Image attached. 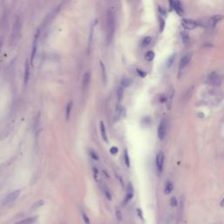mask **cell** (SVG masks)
<instances>
[{"label":"cell","mask_w":224,"mask_h":224,"mask_svg":"<svg viewBox=\"0 0 224 224\" xmlns=\"http://www.w3.org/2000/svg\"><path fill=\"white\" fill-rule=\"evenodd\" d=\"M191 58H192V54L191 53H188V54H185L182 58H181L180 61H179V70H183L185 68H186L188 63L190 62Z\"/></svg>","instance_id":"8992f818"},{"label":"cell","mask_w":224,"mask_h":224,"mask_svg":"<svg viewBox=\"0 0 224 224\" xmlns=\"http://www.w3.org/2000/svg\"><path fill=\"white\" fill-rule=\"evenodd\" d=\"M174 96V89L173 88H171V89L169 90L168 92V95H167V98H166V102H167V108L169 109H171V105H172V99H173Z\"/></svg>","instance_id":"7c38bea8"},{"label":"cell","mask_w":224,"mask_h":224,"mask_svg":"<svg viewBox=\"0 0 224 224\" xmlns=\"http://www.w3.org/2000/svg\"><path fill=\"white\" fill-rule=\"evenodd\" d=\"M100 130H101V135H102V139L105 142H108V136H107V132H106V128H105V125H104V123L102 121L100 122Z\"/></svg>","instance_id":"4fadbf2b"},{"label":"cell","mask_w":224,"mask_h":224,"mask_svg":"<svg viewBox=\"0 0 224 224\" xmlns=\"http://www.w3.org/2000/svg\"><path fill=\"white\" fill-rule=\"evenodd\" d=\"M1 46H2V42L0 41V47H1Z\"/></svg>","instance_id":"8d00e7d4"},{"label":"cell","mask_w":224,"mask_h":224,"mask_svg":"<svg viewBox=\"0 0 224 224\" xmlns=\"http://www.w3.org/2000/svg\"><path fill=\"white\" fill-rule=\"evenodd\" d=\"M154 57H155V54L152 51H148L145 55V58L147 61H151L154 59Z\"/></svg>","instance_id":"ffe728a7"},{"label":"cell","mask_w":224,"mask_h":224,"mask_svg":"<svg viewBox=\"0 0 224 224\" xmlns=\"http://www.w3.org/2000/svg\"><path fill=\"white\" fill-rule=\"evenodd\" d=\"M40 29H38L36 33L34 34L33 38V43H32V54H31V63H33L34 58H35L36 53H37V48H38V43H39V38H40Z\"/></svg>","instance_id":"3957f363"},{"label":"cell","mask_w":224,"mask_h":224,"mask_svg":"<svg viewBox=\"0 0 224 224\" xmlns=\"http://www.w3.org/2000/svg\"><path fill=\"white\" fill-rule=\"evenodd\" d=\"M89 155L91 156V158H93V159H95V160H98L99 159V158H98V156H97L96 152H95V151H92V150H89Z\"/></svg>","instance_id":"83f0119b"},{"label":"cell","mask_w":224,"mask_h":224,"mask_svg":"<svg viewBox=\"0 0 224 224\" xmlns=\"http://www.w3.org/2000/svg\"><path fill=\"white\" fill-rule=\"evenodd\" d=\"M36 220H37V217H30V218H27V219H25V220L23 221H20V222H17L16 224H32L34 223V222H36Z\"/></svg>","instance_id":"9a60e30c"},{"label":"cell","mask_w":224,"mask_h":224,"mask_svg":"<svg viewBox=\"0 0 224 224\" xmlns=\"http://www.w3.org/2000/svg\"><path fill=\"white\" fill-rule=\"evenodd\" d=\"M19 194H20V190H16V191L11 192V194H9L7 196H6V198L4 199L3 204H4V206H6V205H9V204H11V203L14 202V201L18 198Z\"/></svg>","instance_id":"5b68a950"},{"label":"cell","mask_w":224,"mask_h":224,"mask_svg":"<svg viewBox=\"0 0 224 224\" xmlns=\"http://www.w3.org/2000/svg\"><path fill=\"white\" fill-rule=\"evenodd\" d=\"M181 38H182V41L183 43L185 44L186 46H187L189 44V42H190V38H189V35L187 32H183L182 33H181Z\"/></svg>","instance_id":"2e32d148"},{"label":"cell","mask_w":224,"mask_h":224,"mask_svg":"<svg viewBox=\"0 0 224 224\" xmlns=\"http://www.w3.org/2000/svg\"><path fill=\"white\" fill-rule=\"evenodd\" d=\"M21 29H22L21 19L19 18V17H17L12 26V32H11V42L14 43L18 39V37L20 35V32H21Z\"/></svg>","instance_id":"7a4b0ae2"},{"label":"cell","mask_w":224,"mask_h":224,"mask_svg":"<svg viewBox=\"0 0 224 224\" xmlns=\"http://www.w3.org/2000/svg\"><path fill=\"white\" fill-rule=\"evenodd\" d=\"M116 31V20L115 16L112 11L109 10L107 11V18H106V32H107L108 43H110L114 38Z\"/></svg>","instance_id":"6da1fadb"},{"label":"cell","mask_w":224,"mask_h":224,"mask_svg":"<svg viewBox=\"0 0 224 224\" xmlns=\"http://www.w3.org/2000/svg\"><path fill=\"white\" fill-rule=\"evenodd\" d=\"M174 59H175V55H174V54L171 55L170 57L168 58V61H167V67H168V68H170V67L172 65V63L174 62Z\"/></svg>","instance_id":"484cf974"},{"label":"cell","mask_w":224,"mask_h":224,"mask_svg":"<svg viewBox=\"0 0 224 224\" xmlns=\"http://www.w3.org/2000/svg\"><path fill=\"white\" fill-rule=\"evenodd\" d=\"M173 189V185L172 182H168L165 187V194H169Z\"/></svg>","instance_id":"44dd1931"},{"label":"cell","mask_w":224,"mask_h":224,"mask_svg":"<svg viewBox=\"0 0 224 224\" xmlns=\"http://www.w3.org/2000/svg\"><path fill=\"white\" fill-rule=\"evenodd\" d=\"M151 42V37H150V36H148V37H145V39H144L143 42H142V44H143L144 47H147L148 45H150Z\"/></svg>","instance_id":"cb8c5ba5"},{"label":"cell","mask_w":224,"mask_h":224,"mask_svg":"<svg viewBox=\"0 0 224 224\" xmlns=\"http://www.w3.org/2000/svg\"><path fill=\"white\" fill-rule=\"evenodd\" d=\"M82 218H83V220H84L85 223L89 224V219H88V217L87 216V215L85 213H82Z\"/></svg>","instance_id":"d6a6232c"},{"label":"cell","mask_w":224,"mask_h":224,"mask_svg":"<svg viewBox=\"0 0 224 224\" xmlns=\"http://www.w3.org/2000/svg\"><path fill=\"white\" fill-rule=\"evenodd\" d=\"M100 66H101V69H102V77L103 79V82L105 83L106 81H107V74H106V68L105 66H104L103 62L101 61L100 62Z\"/></svg>","instance_id":"ac0fdd59"},{"label":"cell","mask_w":224,"mask_h":224,"mask_svg":"<svg viewBox=\"0 0 224 224\" xmlns=\"http://www.w3.org/2000/svg\"><path fill=\"white\" fill-rule=\"evenodd\" d=\"M90 82V73L89 72H86L83 75V79H82V88L83 89H86L88 88V84Z\"/></svg>","instance_id":"8fae6325"},{"label":"cell","mask_w":224,"mask_h":224,"mask_svg":"<svg viewBox=\"0 0 224 224\" xmlns=\"http://www.w3.org/2000/svg\"><path fill=\"white\" fill-rule=\"evenodd\" d=\"M116 216H117V218L118 221L122 220V214H121V212L119 211V210H117V211L116 212Z\"/></svg>","instance_id":"e575fe53"},{"label":"cell","mask_w":224,"mask_h":224,"mask_svg":"<svg viewBox=\"0 0 224 224\" xmlns=\"http://www.w3.org/2000/svg\"><path fill=\"white\" fill-rule=\"evenodd\" d=\"M130 84H131V81H130L129 79H127V78H124V79L122 80V85H121V86H122L123 88L128 87Z\"/></svg>","instance_id":"4316f807"},{"label":"cell","mask_w":224,"mask_h":224,"mask_svg":"<svg viewBox=\"0 0 224 224\" xmlns=\"http://www.w3.org/2000/svg\"><path fill=\"white\" fill-rule=\"evenodd\" d=\"M167 130V122L165 119H162L159 123V125L158 128V137L160 140H163L165 138Z\"/></svg>","instance_id":"277c9868"},{"label":"cell","mask_w":224,"mask_h":224,"mask_svg":"<svg viewBox=\"0 0 224 224\" xmlns=\"http://www.w3.org/2000/svg\"><path fill=\"white\" fill-rule=\"evenodd\" d=\"M136 71H137V73H138V75L140 76V77L144 78V77H145V76H146V73H145V71H143V70H141V69H139V68H138V69H136Z\"/></svg>","instance_id":"f1b7e54d"},{"label":"cell","mask_w":224,"mask_h":224,"mask_svg":"<svg viewBox=\"0 0 224 224\" xmlns=\"http://www.w3.org/2000/svg\"><path fill=\"white\" fill-rule=\"evenodd\" d=\"M29 77H30V66H29L28 61H26L25 64V72H24V82L25 85L28 83Z\"/></svg>","instance_id":"9c48e42d"},{"label":"cell","mask_w":224,"mask_h":224,"mask_svg":"<svg viewBox=\"0 0 224 224\" xmlns=\"http://www.w3.org/2000/svg\"><path fill=\"white\" fill-rule=\"evenodd\" d=\"M170 204H171V206H172V208H175V207H177V205H178L177 199H176L175 197H172V199H171V201H170Z\"/></svg>","instance_id":"f546056e"},{"label":"cell","mask_w":224,"mask_h":224,"mask_svg":"<svg viewBox=\"0 0 224 224\" xmlns=\"http://www.w3.org/2000/svg\"><path fill=\"white\" fill-rule=\"evenodd\" d=\"M181 24H182L183 27L187 29V30H194V28H196V25H197V24H196V22L194 20L187 19V18L182 19Z\"/></svg>","instance_id":"ba28073f"},{"label":"cell","mask_w":224,"mask_h":224,"mask_svg":"<svg viewBox=\"0 0 224 224\" xmlns=\"http://www.w3.org/2000/svg\"><path fill=\"white\" fill-rule=\"evenodd\" d=\"M124 163H125L126 166L130 167V158H129V154H128V151H127V150H125V151H124Z\"/></svg>","instance_id":"603a6c76"},{"label":"cell","mask_w":224,"mask_h":224,"mask_svg":"<svg viewBox=\"0 0 224 224\" xmlns=\"http://www.w3.org/2000/svg\"><path fill=\"white\" fill-rule=\"evenodd\" d=\"M222 18H223V16H222V15H215V16H213L211 18V23H213V25L214 26H215V25H216L217 23H218L219 21H221V20L222 19Z\"/></svg>","instance_id":"d6986e66"},{"label":"cell","mask_w":224,"mask_h":224,"mask_svg":"<svg viewBox=\"0 0 224 224\" xmlns=\"http://www.w3.org/2000/svg\"><path fill=\"white\" fill-rule=\"evenodd\" d=\"M43 204H44V201H37V202L34 203V204H33V206H32V210L37 209V208H40V207H41Z\"/></svg>","instance_id":"d4e9b609"},{"label":"cell","mask_w":224,"mask_h":224,"mask_svg":"<svg viewBox=\"0 0 224 224\" xmlns=\"http://www.w3.org/2000/svg\"><path fill=\"white\" fill-rule=\"evenodd\" d=\"M164 165V154L162 151H158L156 157V166L158 172H161Z\"/></svg>","instance_id":"52a82bcc"},{"label":"cell","mask_w":224,"mask_h":224,"mask_svg":"<svg viewBox=\"0 0 224 224\" xmlns=\"http://www.w3.org/2000/svg\"><path fill=\"white\" fill-rule=\"evenodd\" d=\"M117 151H118V149L117 148V147H115V146H113V147H111V149H110V153L112 155H116L117 153Z\"/></svg>","instance_id":"1f68e13d"},{"label":"cell","mask_w":224,"mask_h":224,"mask_svg":"<svg viewBox=\"0 0 224 224\" xmlns=\"http://www.w3.org/2000/svg\"><path fill=\"white\" fill-rule=\"evenodd\" d=\"M117 98H118V101H121L124 96V88L122 86H120L118 88H117Z\"/></svg>","instance_id":"7402d4cb"},{"label":"cell","mask_w":224,"mask_h":224,"mask_svg":"<svg viewBox=\"0 0 224 224\" xmlns=\"http://www.w3.org/2000/svg\"><path fill=\"white\" fill-rule=\"evenodd\" d=\"M104 194H105V196H106V198H107L108 200H109V201H111V199H112V197H111V194H110V193H109V191L108 190L107 188H106V187H104Z\"/></svg>","instance_id":"4dcf8cb0"},{"label":"cell","mask_w":224,"mask_h":224,"mask_svg":"<svg viewBox=\"0 0 224 224\" xmlns=\"http://www.w3.org/2000/svg\"><path fill=\"white\" fill-rule=\"evenodd\" d=\"M133 197V187H132V185L130 183L128 185V188H127V195H126L125 198V202L129 201L131 198Z\"/></svg>","instance_id":"5bb4252c"},{"label":"cell","mask_w":224,"mask_h":224,"mask_svg":"<svg viewBox=\"0 0 224 224\" xmlns=\"http://www.w3.org/2000/svg\"><path fill=\"white\" fill-rule=\"evenodd\" d=\"M72 107H73V102L70 101L68 104H67L66 107V119L68 120L70 117V114H71V110H72Z\"/></svg>","instance_id":"e0dca14e"},{"label":"cell","mask_w":224,"mask_h":224,"mask_svg":"<svg viewBox=\"0 0 224 224\" xmlns=\"http://www.w3.org/2000/svg\"><path fill=\"white\" fill-rule=\"evenodd\" d=\"M172 5H173L174 10L176 11V12L179 15V16H183L184 15V11H183L182 5H181L180 2L179 1H174V2H172Z\"/></svg>","instance_id":"30bf717a"},{"label":"cell","mask_w":224,"mask_h":224,"mask_svg":"<svg viewBox=\"0 0 224 224\" xmlns=\"http://www.w3.org/2000/svg\"><path fill=\"white\" fill-rule=\"evenodd\" d=\"M220 205H221V207H222V208H224V198L222 200V201H221Z\"/></svg>","instance_id":"d590c367"},{"label":"cell","mask_w":224,"mask_h":224,"mask_svg":"<svg viewBox=\"0 0 224 224\" xmlns=\"http://www.w3.org/2000/svg\"><path fill=\"white\" fill-rule=\"evenodd\" d=\"M160 32H163L164 28H165V21L163 18H160Z\"/></svg>","instance_id":"836d02e7"}]
</instances>
